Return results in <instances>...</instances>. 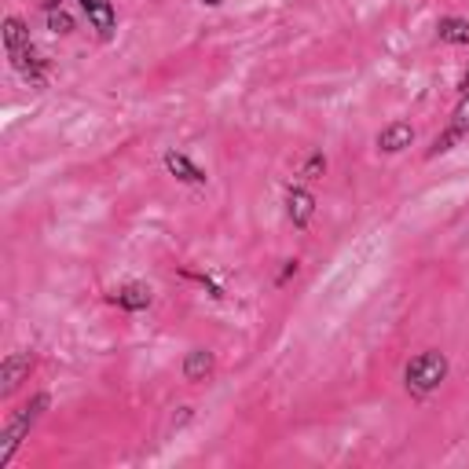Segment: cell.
<instances>
[{
  "mask_svg": "<svg viewBox=\"0 0 469 469\" xmlns=\"http://www.w3.org/2000/svg\"><path fill=\"white\" fill-rule=\"evenodd\" d=\"M52 407V396L48 392H37L26 407H19L8 422H5V433H0V469H5L8 462H12V454H16V447L26 440V433L37 425V418L45 414Z\"/></svg>",
  "mask_w": 469,
  "mask_h": 469,
  "instance_id": "6da1fadb",
  "label": "cell"
},
{
  "mask_svg": "<svg viewBox=\"0 0 469 469\" xmlns=\"http://www.w3.org/2000/svg\"><path fill=\"white\" fill-rule=\"evenodd\" d=\"M443 378H447V356L436 352V349L418 352V356L403 367V381H407V392H411V396H429V392H436V389L443 385Z\"/></svg>",
  "mask_w": 469,
  "mask_h": 469,
  "instance_id": "7a4b0ae2",
  "label": "cell"
},
{
  "mask_svg": "<svg viewBox=\"0 0 469 469\" xmlns=\"http://www.w3.org/2000/svg\"><path fill=\"white\" fill-rule=\"evenodd\" d=\"M8 59H12V67L34 85V89H41L45 81H48V59L34 48V41H23V45H12L8 48Z\"/></svg>",
  "mask_w": 469,
  "mask_h": 469,
  "instance_id": "3957f363",
  "label": "cell"
},
{
  "mask_svg": "<svg viewBox=\"0 0 469 469\" xmlns=\"http://www.w3.org/2000/svg\"><path fill=\"white\" fill-rule=\"evenodd\" d=\"M30 370H34V352H12L0 363V396H12Z\"/></svg>",
  "mask_w": 469,
  "mask_h": 469,
  "instance_id": "277c9868",
  "label": "cell"
},
{
  "mask_svg": "<svg viewBox=\"0 0 469 469\" xmlns=\"http://www.w3.org/2000/svg\"><path fill=\"white\" fill-rule=\"evenodd\" d=\"M465 132H469V92H462V103H458V107H454V114H451V129H447L443 136H436V140H433L429 154H443V151H451V143H458Z\"/></svg>",
  "mask_w": 469,
  "mask_h": 469,
  "instance_id": "5b68a950",
  "label": "cell"
},
{
  "mask_svg": "<svg viewBox=\"0 0 469 469\" xmlns=\"http://www.w3.org/2000/svg\"><path fill=\"white\" fill-rule=\"evenodd\" d=\"M378 151H385V154H400V151H407L411 143H414V129L407 125V121H392V125H385L381 132H378Z\"/></svg>",
  "mask_w": 469,
  "mask_h": 469,
  "instance_id": "8992f818",
  "label": "cell"
},
{
  "mask_svg": "<svg viewBox=\"0 0 469 469\" xmlns=\"http://www.w3.org/2000/svg\"><path fill=\"white\" fill-rule=\"evenodd\" d=\"M287 213H290V224H294V227H308V220L316 216V198H312V191L290 187V191H287Z\"/></svg>",
  "mask_w": 469,
  "mask_h": 469,
  "instance_id": "52a82bcc",
  "label": "cell"
},
{
  "mask_svg": "<svg viewBox=\"0 0 469 469\" xmlns=\"http://www.w3.org/2000/svg\"><path fill=\"white\" fill-rule=\"evenodd\" d=\"M81 8H85L89 23L96 26V34H99V37H110V34H114V26H118V12H114L110 0H81Z\"/></svg>",
  "mask_w": 469,
  "mask_h": 469,
  "instance_id": "ba28073f",
  "label": "cell"
},
{
  "mask_svg": "<svg viewBox=\"0 0 469 469\" xmlns=\"http://www.w3.org/2000/svg\"><path fill=\"white\" fill-rule=\"evenodd\" d=\"M110 301L118 305V308H125V312H143V308H151V287H143V283H125L121 290H114L110 294Z\"/></svg>",
  "mask_w": 469,
  "mask_h": 469,
  "instance_id": "9c48e42d",
  "label": "cell"
},
{
  "mask_svg": "<svg viewBox=\"0 0 469 469\" xmlns=\"http://www.w3.org/2000/svg\"><path fill=\"white\" fill-rule=\"evenodd\" d=\"M165 169H169L180 183H205V180H209V176H205V172H202L187 154H176V151H169V154H165Z\"/></svg>",
  "mask_w": 469,
  "mask_h": 469,
  "instance_id": "30bf717a",
  "label": "cell"
},
{
  "mask_svg": "<svg viewBox=\"0 0 469 469\" xmlns=\"http://www.w3.org/2000/svg\"><path fill=\"white\" fill-rule=\"evenodd\" d=\"M213 367H216V360H213L209 349H191V352L183 356V378H187V381H205V378L213 374Z\"/></svg>",
  "mask_w": 469,
  "mask_h": 469,
  "instance_id": "8fae6325",
  "label": "cell"
},
{
  "mask_svg": "<svg viewBox=\"0 0 469 469\" xmlns=\"http://www.w3.org/2000/svg\"><path fill=\"white\" fill-rule=\"evenodd\" d=\"M436 37L443 45H469V19H454V16L440 19L436 23Z\"/></svg>",
  "mask_w": 469,
  "mask_h": 469,
  "instance_id": "7c38bea8",
  "label": "cell"
},
{
  "mask_svg": "<svg viewBox=\"0 0 469 469\" xmlns=\"http://www.w3.org/2000/svg\"><path fill=\"white\" fill-rule=\"evenodd\" d=\"M48 26H52V34H63V37L74 34V19H70L63 8H59V12H48Z\"/></svg>",
  "mask_w": 469,
  "mask_h": 469,
  "instance_id": "4fadbf2b",
  "label": "cell"
},
{
  "mask_svg": "<svg viewBox=\"0 0 469 469\" xmlns=\"http://www.w3.org/2000/svg\"><path fill=\"white\" fill-rule=\"evenodd\" d=\"M323 172H327V158H323L319 151H316V154H308V162H305L301 176H305V180H319Z\"/></svg>",
  "mask_w": 469,
  "mask_h": 469,
  "instance_id": "5bb4252c",
  "label": "cell"
},
{
  "mask_svg": "<svg viewBox=\"0 0 469 469\" xmlns=\"http://www.w3.org/2000/svg\"><path fill=\"white\" fill-rule=\"evenodd\" d=\"M290 276H297V261H287V268H283V276H279V283H287Z\"/></svg>",
  "mask_w": 469,
  "mask_h": 469,
  "instance_id": "9a60e30c",
  "label": "cell"
},
{
  "mask_svg": "<svg viewBox=\"0 0 469 469\" xmlns=\"http://www.w3.org/2000/svg\"><path fill=\"white\" fill-rule=\"evenodd\" d=\"M41 8H45V12H59L63 0H41Z\"/></svg>",
  "mask_w": 469,
  "mask_h": 469,
  "instance_id": "2e32d148",
  "label": "cell"
},
{
  "mask_svg": "<svg viewBox=\"0 0 469 469\" xmlns=\"http://www.w3.org/2000/svg\"><path fill=\"white\" fill-rule=\"evenodd\" d=\"M198 5H209V8H216V5H220V0H198Z\"/></svg>",
  "mask_w": 469,
  "mask_h": 469,
  "instance_id": "e0dca14e",
  "label": "cell"
},
{
  "mask_svg": "<svg viewBox=\"0 0 469 469\" xmlns=\"http://www.w3.org/2000/svg\"><path fill=\"white\" fill-rule=\"evenodd\" d=\"M462 92H469V74H465V78H462Z\"/></svg>",
  "mask_w": 469,
  "mask_h": 469,
  "instance_id": "ac0fdd59",
  "label": "cell"
}]
</instances>
